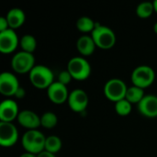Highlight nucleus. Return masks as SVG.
<instances>
[{
	"mask_svg": "<svg viewBox=\"0 0 157 157\" xmlns=\"http://www.w3.org/2000/svg\"><path fill=\"white\" fill-rule=\"evenodd\" d=\"M131 79L133 86L144 89L155 82V72L149 65H140L132 71Z\"/></svg>",
	"mask_w": 157,
	"mask_h": 157,
	"instance_id": "obj_4",
	"label": "nucleus"
},
{
	"mask_svg": "<svg viewBox=\"0 0 157 157\" xmlns=\"http://www.w3.org/2000/svg\"><path fill=\"white\" fill-rule=\"evenodd\" d=\"M153 4H154V7H155V12L157 13V0H155L153 2Z\"/></svg>",
	"mask_w": 157,
	"mask_h": 157,
	"instance_id": "obj_30",
	"label": "nucleus"
},
{
	"mask_svg": "<svg viewBox=\"0 0 157 157\" xmlns=\"http://www.w3.org/2000/svg\"><path fill=\"white\" fill-rule=\"evenodd\" d=\"M6 17L7 19L9 29H14V30L16 29H18L19 27H21L24 24L25 19H26L24 11L17 7H14V8L10 9L7 12Z\"/></svg>",
	"mask_w": 157,
	"mask_h": 157,
	"instance_id": "obj_16",
	"label": "nucleus"
},
{
	"mask_svg": "<svg viewBox=\"0 0 157 157\" xmlns=\"http://www.w3.org/2000/svg\"><path fill=\"white\" fill-rule=\"evenodd\" d=\"M18 37L14 29H8L0 32V52L3 54H9L15 52L19 44Z\"/></svg>",
	"mask_w": 157,
	"mask_h": 157,
	"instance_id": "obj_11",
	"label": "nucleus"
},
{
	"mask_svg": "<svg viewBox=\"0 0 157 157\" xmlns=\"http://www.w3.org/2000/svg\"><path fill=\"white\" fill-rule=\"evenodd\" d=\"M52 71L42 64L35 65L29 73V81L38 89H48L54 83Z\"/></svg>",
	"mask_w": 157,
	"mask_h": 157,
	"instance_id": "obj_1",
	"label": "nucleus"
},
{
	"mask_svg": "<svg viewBox=\"0 0 157 157\" xmlns=\"http://www.w3.org/2000/svg\"><path fill=\"white\" fill-rule=\"evenodd\" d=\"M25 96H26V91H25V89H24L22 86H20V87L17 89V91L16 92L15 97H16L17 98H23Z\"/></svg>",
	"mask_w": 157,
	"mask_h": 157,
	"instance_id": "obj_27",
	"label": "nucleus"
},
{
	"mask_svg": "<svg viewBox=\"0 0 157 157\" xmlns=\"http://www.w3.org/2000/svg\"><path fill=\"white\" fill-rule=\"evenodd\" d=\"M37 157H56L54 154H52L50 152H47V151H42L41 153H40L39 155H37Z\"/></svg>",
	"mask_w": 157,
	"mask_h": 157,
	"instance_id": "obj_28",
	"label": "nucleus"
},
{
	"mask_svg": "<svg viewBox=\"0 0 157 157\" xmlns=\"http://www.w3.org/2000/svg\"><path fill=\"white\" fill-rule=\"evenodd\" d=\"M154 31H155V32L157 34V22L155 24V25H154Z\"/></svg>",
	"mask_w": 157,
	"mask_h": 157,
	"instance_id": "obj_31",
	"label": "nucleus"
},
{
	"mask_svg": "<svg viewBox=\"0 0 157 157\" xmlns=\"http://www.w3.org/2000/svg\"><path fill=\"white\" fill-rule=\"evenodd\" d=\"M8 29H9V26H8V22H7L6 17H0V32L6 31Z\"/></svg>",
	"mask_w": 157,
	"mask_h": 157,
	"instance_id": "obj_26",
	"label": "nucleus"
},
{
	"mask_svg": "<svg viewBox=\"0 0 157 157\" xmlns=\"http://www.w3.org/2000/svg\"><path fill=\"white\" fill-rule=\"evenodd\" d=\"M127 90L128 87L126 84L119 78L109 79L104 86V94L106 98L115 103L125 98Z\"/></svg>",
	"mask_w": 157,
	"mask_h": 157,
	"instance_id": "obj_6",
	"label": "nucleus"
},
{
	"mask_svg": "<svg viewBox=\"0 0 157 157\" xmlns=\"http://www.w3.org/2000/svg\"><path fill=\"white\" fill-rule=\"evenodd\" d=\"M20 87L17 76L9 72H3L0 75V93L5 97L15 96Z\"/></svg>",
	"mask_w": 157,
	"mask_h": 157,
	"instance_id": "obj_9",
	"label": "nucleus"
},
{
	"mask_svg": "<svg viewBox=\"0 0 157 157\" xmlns=\"http://www.w3.org/2000/svg\"><path fill=\"white\" fill-rule=\"evenodd\" d=\"M17 122L24 128L30 130H37L40 126V117L32 110L24 109L19 112L17 117Z\"/></svg>",
	"mask_w": 157,
	"mask_h": 157,
	"instance_id": "obj_15",
	"label": "nucleus"
},
{
	"mask_svg": "<svg viewBox=\"0 0 157 157\" xmlns=\"http://www.w3.org/2000/svg\"><path fill=\"white\" fill-rule=\"evenodd\" d=\"M139 112L145 118L153 119L157 117V96L146 95L138 104Z\"/></svg>",
	"mask_w": 157,
	"mask_h": 157,
	"instance_id": "obj_14",
	"label": "nucleus"
},
{
	"mask_svg": "<svg viewBox=\"0 0 157 157\" xmlns=\"http://www.w3.org/2000/svg\"><path fill=\"white\" fill-rule=\"evenodd\" d=\"M62 141L58 136L52 135L49 137H46L45 142V151L50 152L52 154H56L62 149Z\"/></svg>",
	"mask_w": 157,
	"mask_h": 157,
	"instance_id": "obj_21",
	"label": "nucleus"
},
{
	"mask_svg": "<svg viewBox=\"0 0 157 157\" xmlns=\"http://www.w3.org/2000/svg\"><path fill=\"white\" fill-rule=\"evenodd\" d=\"M96 25L97 23H95V21L88 17H81L76 21L77 29L83 33H92L96 28Z\"/></svg>",
	"mask_w": 157,
	"mask_h": 157,
	"instance_id": "obj_19",
	"label": "nucleus"
},
{
	"mask_svg": "<svg viewBox=\"0 0 157 157\" xmlns=\"http://www.w3.org/2000/svg\"><path fill=\"white\" fill-rule=\"evenodd\" d=\"M144 97H145V95H144V89H142L138 86H132L131 87H128L125 99H127L131 104H137L138 105L143 100V98Z\"/></svg>",
	"mask_w": 157,
	"mask_h": 157,
	"instance_id": "obj_18",
	"label": "nucleus"
},
{
	"mask_svg": "<svg viewBox=\"0 0 157 157\" xmlns=\"http://www.w3.org/2000/svg\"><path fill=\"white\" fill-rule=\"evenodd\" d=\"M67 102L70 109L74 112L81 113L86 109L89 98L86 91L82 89H75L70 93Z\"/></svg>",
	"mask_w": 157,
	"mask_h": 157,
	"instance_id": "obj_10",
	"label": "nucleus"
},
{
	"mask_svg": "<svg viewBox=\"0 0 157 157\" xmlns=\"http://www.w3.org/2000/svg\"><path fill=\"white\" fill-rule=\"evenodd\" d=\"M132 104L125 98L115 103V111L120 116H128L132 112Z\"/></svg>",
	"mask_w": 157,
	"mask_h": 157,
	"instance_id": "obj_24",
	"label": "nucleus"
},
{
	"mask_svg": "<svg viewBox=\"0 0 157 157\" xmlns=\"http://www.w3.org/2000/svg\"><path fill=\"white\" fill-rule=\"evenodd\" d=\"M96 43L91 36H81L76 42V48L79 53L83 56H89L94 53L96 49Z\"/></svg>",
	"mask_w": 157,
	"mask_h": 157,
	"instance_id": "obj_17",
	"label": "nucleus"
},
{
	"mask_svg": "<svg viewBox=\"0 0 157 157\" xmlns=\"http://www.w3.org/2000/svg\"><path fill=\"white\" fill-rule=\"evenodd\" d=\"M73 77L71 75V74L68 72V70H63L62 71L59 75H58V82L64 85V86H67L68 84H70V82L72 81Z\"/></svg>",
	"mask_w": 157,
	"mask_h": 157,
	"instance_id": "obj_25",
	"label": "nucleus"
},
{
	"mask_svg": "<svg viewBox=\"0 0 157 157\" xmlns=\"http://www.w3.org/2000/svg\"><path fill=\"white\" fill-rule=\"evenodd\" d=\"M19 157H37V155H33V154H31V153L26 152V153H24V154H21Z\"/></svg>",
	"mask_w": 157,
	"mask_h": 157,
	"instance_id": "obj_29",
	"label": "nucleus"
},
{
	"mask_svg": "<svg viewBox=\"0 0 157 157\" xmlns=\"http://www.w3.org/2000/svg\"><path fill=\"white\" fill-rule=\"evenodd\" d=\"M155 11L153 2H143L136 7V15L141 18L150 17Z\"/></svg>",
	"mask_w": 157,
	"mask_h": 157,
	"instance_id": "obj_22",
	"label": "nucleus"
},
{
	"mask_svg": "<svg viewBox=\"0 0 157 157\" xmlns=\"http://www.w3.org/2000/svg\"><path fill=\"white\" fill-rule=\"evenodd\" d=\"M67 70L71 74L73 79L78 81L86 80L91 74L90 63L81 56H76L70 59L67 64Z\"/></svg>",
	"mask_w": 157,
	"mask_h": 157,
	"instance_id": "obj_5",
	"label": "nucleus"
},
{
	"mask_svg": "<svg viewBox=\"0 0 157 157\" xmlns=\"http://www.w3.org/2000/svg\"><path fill=\"white\" fill-rule=\"evenodd\" d=\"M35 66V59L32 53L26 52H17L11 60V67L17 74H27Z\"/></svg>",
	"mask_w": 157,
	"mask_h": 157,
	"instance_id": "obj_7",
	"label": "nucleus"
},
{
	"mask_svg": "<svg viewBox=\"0 0 157 157\" xmlns=\"http://www.w3.org/2000/svg\"><path fill=\"white\" fill-rule=\"evenodd\" d=\"M45 142L46 137L42 132L37 130H30L26 132L21 141L25 151L36 155L45 150Z\"/></svg>",
	"mask_w": 157,
	"mask_h": 157,
	"instance_id": "obj_2",
	"label": "nucleus"
},
{
	"mask_svg": "<svg viewBox=\"0 0 157 157\" xmlns=\"http://www.w3.org/2000/svg\"><path fill=\"white\" fill-rule=\"evenodd\" d=\"M57 123L58 118L53 112H45L40 117V126H42L45 129H52L57 125Z\"/></svg>",
	"mask_w": 157,
	"mask_h": 157,
	"instance_id": "obj_23",
	"label": "nucleus"
},
{
	"mask_svg": "<svg viewBox=\"0 0 157 157\" xmlns=\"http://www.w3.org/2000/svg\"><path fill=\"white\" fill-rule=\"evenodd\" d=\"M19 45L23 52L33 53L37 48V40L34 36L30 34H26L20 39Z\"/></svg>",
	"mask_w": 157,
	"mask_h": 157,
	"instance_id": "obj_20",
	"label": "nucleus"
},
{
	"mask_svg": "<svg viewBox=\"0 0 157 157\" xmlns=\"http://www.w3.org/2000/svg\"><path fill=\"white\" fill-rule=\"evenodd\" d=\"M18 140L17 127L12 122L0 121V144L3 147H11Z\"/></svg>",
	"mask_w": 157,
	"mask_h": 157,
	"instance_id": "obj_8",
	"label": "nucleus"
},
{
	"mask_svg": "<svg viewBox=\"0 0 157 157\" xmlns=\"http://www.w3.org/2000/svg\"><path fill=\"white\" fill-rule=\"evenodd\" d=\"M19 114L18 106L13 99L7 98L0 104V121L3 122H13Z\"/></svg>",
	"mask_w": 157,
	"mask_h": 157,
	"instance_id": "obj_13",
	"label": "nucleus"
},
{
	"mask_svg": "<svg viewBox=\"0 0 157 157\" xmlns=\"http://www.w3.org/2000/svg\"><path fill=\"white\" fill-rule=\"evenodd\" d=\"M69 95L66 86L59 83L58 81L54 82L47 89V96L49 99L56 105H61L67 101Z\"/></svg>",
	"mask_w": 157,
	"mask_h": 157,
	"instance_id": "obj_12",
	"label": "nucleus"
},
{
	"mask_svg": "<svg viewBox=\"0 0 157 157\" xmlns=\"http://www.w3.org/2000/svg\"><path fill=\"white\" fill-rule=\"evenodd\" d=\"M91 37L94 40L96 46L103 50H109L116 43V35L114 31L110 28L98 23H97L95 29L91 33Z\"/></svg>",
	"mask_w": 157,
	"mask_h": 157,
	"instance_id": "obj_3",
	"label": "nucleus"
}]
</instances>
